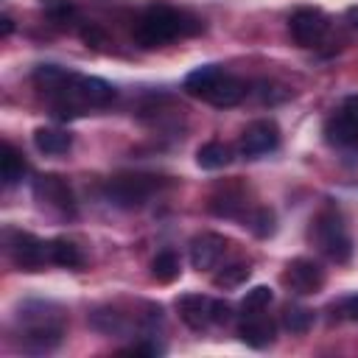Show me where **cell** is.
I'll list each match as a JSON object with an SVG mask.
<instances>
[{
    "mask_svg": "<svg viewBox=\"0 0 358 358\" xmlns=\"http://www.w3.org/2000/svg\"><path fill=\"white\" fill-rule=\"evenodd\" d=\"M199 31H201L199 20L171 6H151L134 22V39L140 48H159L165 42H173L176 36H190Z\"/></svg>",
    "mask_w": 358,
    "mask_h": 358,
    "instance_id": "cell-1",
    "label": "cell"
},
{
    "mask_svg": "<svg viewBox=\"0 0 358 358\" xmlns=\"http://www.w3.org/2000/svg\"><path fill=\"white\" fill-rule=\"evenodd\" d=\"M185 90L213 106H235L246 95V84L238 76L224 73L218 64H201L190 70L185 76Z\"/></svg>",
    "mask_w": 358,
    "mask_h": 358,
    "instance_id": "cell-2",
    "label": "cell"
},
{
    "mask_svg": "<svg viewBox=\"0 0 358 358\" xmlns=\"http://www.w3.org/2000/svg\"><path fill=\"white\" fill-rule=\"evenodd\" d=\"M48 308L50 305H25L20 310V324H22L20 347H22V352L45 355L62 344V338H64L62 316L48 313Z\"/></svg>",
    "mask_w": 358,
    "mask_h": 358,
    "instance_id": "cell-3",
    "label": "cell"
},
{
    "mask_svg": "<svg viewBox=\"0 0 358 358\" xmlns=\"http://www.w3.org/2000/svg\"><path fill=\"white\" fill-rule=\"evenodd\" d=\"M310 241L319 246V252L333 263H347L352 257V241L344 227V218L338 210H322L310 224Z\"/></svg>",
    "mask_w": 358,
    "mask_h": 358,
    "instance_id": "cell-4",
    "label": "cell"
},
{
    "mask_svg": "<svg viewBox=\"0 0 358 358\" xmlns=\"http://www.w3.org/2000/svg\"><path fill=\"white\" fill-rule=\"evenodd\" d=\"M157 187H159L157 176H148V173H117V176H112L106 182V199L115 207L134 210V207H143Z\"/></svg>",
    "mask_w": 358,
    "mask_h": 358,
    "instance_id": "cell-5",
    "label": "cell"
},
{
    "mask_svg": "<svg viewBox=\"0 0 358 358\" xmlns=\"http://www.w3.org/2000/svg\"><path fill=\"white\" fill-rule=\"evenodd\" d=\"M6 252H8L11 263L17 268H25V271H39L45 263H50L48 241H39L36 235L22 232V229H8L6 232Z\"/></svg>",
    "mask_w": 358,
    "mask_h": 358,
    "instance_id": "cell-6",
    "label": "cell"
},
{
    "mask_svg": "<svg viewBox=\"0 0 358 358\" xmlns=\"http://www.w3.org/2000/svg\"><path fill=\"white\" fill-rule=\"evenodd\" d=\"M277 145H280V126L274 120H252L238 140V151L246 159H260L271 154Z\"/></svg>",
    "mask_w": 358,
    "mask_h": 358,
    "instance_id": "cell-7",
    "label": "cell"
},
{
    "mask_svg": "<svg viewBox=\"0 0 358 358\" xmlns=\"http://www.w3.org/2000/svg\"><path fill=\"white\" fill-rule=\"evenodd\" d=\"M285 285L299 294V296H310V294H319L324 288V268L310 260V257H294L288 266H285V274H282Z\"/></svg>",
    "mask_w": 358,
    "mask_h": 358,
    "instance_id": "cell-8",
    "label": "cell"
},
{
    "mask_svg": "<svg viewBox=\"0 0 358 358\" xmlns=\"http://www.w3.org/2000/svg\"><path fill=\"white\" fill-rule=\"evenodd\" d=\"M288 28H291V36H294L296 45L313 48V45H319V42L324 39V34H327V28H330V20L324 17V11L305 6V8H296V11L291 14Z\"/></svg>",
    "mask_w": 358,
    "mask_h": 358,
    "instance_id": "cell-9",
    "label": "cell"
},
{
    "mask_svg": "<svg viewBox=\"0 0 358 358\" xmlns=\"http://www.w3.org/2000/svg\"><path fill=\"white\" fill-rule=\"evenodd\" d=\"M34 196H36V201L39 204H45V207H53V210H59V213H76V201H73V190H70V185L62 179V176H56V173H42V176H36V182H34Z\"/></svg>",
    "mask_w": 358,
    "mask_h": 358,
    "instance_id": "cell-10",
    "label": "cell"
},
{
    "mask_svg": "<svg viewBox=\"0 0 358 358\" xmlns=\"http://www.w3.org/2000/svg\"><path fill=\"white\" fill-rule=\"evenodd\" d=\"M229 241L218 232H201L190 241V266L196 271H210L221 263L224 252H227Z\"/></svg>",
    "mask_w": 358,
    "mask_h": 358,
    "instance_id": "cell-11",
    "label": "cell"
},
{
    "mask_svg": "<svg viewBox=\"0 0 358 358\" xmlns=\"http://www.w3.org/2000/svg\"><path fill=\"white\" fill-rule=\"evenodd\" d=\"M176 310L182 316V322L190 330H204L207 324H213V299L201 296V294H182L176 299Z\"/></svg>",
    "mask_w": 358,
    "mask_h": 358,
    "instance_id": "cell-12",
    "label": "cell"
},
{
    "mask_svg": "<svg viewBox=\"0 0 358 358\" xmlns=\"http://www.w3.org/2000/svg\"><path fill=\"white\" fill-rule=\"evenodd\" d=\"M274 330H277V324L268 316L249 313V316H243V322L238 327V336H241L243 344H249L255 350H263V347H268L274 341Z\"/></svg>",
    "mask_w": 358,
    "mask_h": 358,
    "instance_id": "cell-13",
    "label": "cell"
},
{
    "mask_svg": "<svg viewBox=\"0 0 358 358\" xmlns=\"http://www.w3.org/2000/svg\"><path fill=\"white\" fill-rule=\"evenodd\" d=\"M70 78H73V70H64L59 64H39L34 70V84L48 98H53L56 92H62L70 84Z\"/></svg>",
    "mask_w": 358,
    "mask_h": 358,
    "instance_id": "cell-14",
    "label": "cell"
},
{
    "mask_svg": "<svg viewBox=\"0 0 358 358\" xmlns=\"http://www.w3.org/2000/svg\"><path fill=\"white\" fill-rule=\"evenodd\" d=\"M324 134H327V140L333 145H341V148H355L358 145V126L344 112H336L324 123Z\"/></svg>",
    "mask_w": 358,
    "mask_h": 358,
    "instance_id": "cell-15",
    "label": "cell"
},
{
    "mask_svg": "<svg viewBox=\"0 0 358 358\" xmlns=\"http://www.w3.org/2000/svg\"><path fill=\"white\" fill-rule=\"evenodd\" d=\"M34 145L36 151L42 154H50V157H59V154H67L70 145H73V137L62 129H48V126H39L34 131Z\"/></svg>",
    "mask_w": 358,
    "mask_h": 358,
    "instance_id": "cell-16",
    "label": "cell"
},
{
    "mask_svg": "<svg viewBox=\"0 0 358 358\" xmlns=\"http://www.w3.org/2000/svg\"><path fill=\"white\" fill-rule=\"evenodd\" d=\"M48 257H50L53 266H62V268H78V266L84 263L81 249H78L73 241H67V238H53V241H48Z\"/></svg>",
    "mask_w": 358,
    "mask_h": 358,
    "instance_id": "cell-17",
    "label": "cell"
},
{
    "mask_svg": "<svg viewBox=\"0 0 358 358\" xmlns=\"http://www.w3.org/2000/svg\"><path fill=\"white\" fill-rule=\"evenodd\" d=\"M229 159H232L229 145H227V143H218V140H210V143H204V145L196 151V162H199V168H204V171L227 168Z\"/></svg>",
    "mask_w": 358,
    "mask_h": 358,
    "instance_id": "cell-18",
    "label": "cell"
},
{
    "mask_svg": "<svg viewBox=\"0 0 358 358\" xmlns=\"http://www.w3.org/2000/svg\"><path fill=\"white\" fill-rule=\"evenodd\" d=\"M0 171H3V185L6 187H14L17 182H22L28 165L22 159V154L11 145V143H3V157H0Z\"/></svg>",
    "mask_w": 358,
    "mask_h": 358,
    "instance_id": "cell-19",
    "label": "cell"
},
{
    "mask_svg": "<svg viewBox=\"0 0 358 358\" xmlns=\"http://www.w3.org/2000/svg\"><path fill=\"white\" fill-rule=\"evenodd\" d=\"M179 271H182V263H179L176 252H171V249L159 252V255L151 260V277H154L157 282H162V285L173 282V280L179 277Z\"/></svg>",
    "mask_w": 358,
    "mask_h": 358,
    "instance_id": "cell-20",
    "label": "cell"
},
{
    "mask_svg": "<svg viewBox=\"0 0 358 358\" xmlns=\"http://www.w3.org/2000/svg\"><path fill=\"white\" fill-rule=\"evenodd\" d=\"M90 322H92V327H95V330L109 333V336H117V333H123V330H126V319H123V313H117V310H112V308L95 310V313L90 316Z\"/></svg>",
    "mask_w": 358,
    "mask_h": 358,
    "instance_id": "cell-21",
    "label": "cell"
},
{
    "mask_svg": "<svg viewBox=\"0 0 358 358\" xmlns=\"http://www.w3.org/2000/svg\"><path fill=\"white\" fill-rule=\"evenodd\" d=\"M271 299H274V294H271L268 285H255V288L246 291V296L241 299V310H243V316H249V313H263V310L271 305Z\"/></svg>",
    "mask_w": 358,
    "mask_h": 358,
    "instance_id": "cell-22",
    "label": "cell"
},
{
    "mask_svg": "<svg viewBox=\"0 0 358 358\" xmlns=\"http://www.w3.org/2000/svg\"><path fill=\"white\" fill-rule=\"evenodd\" d=\"M313 324V310L302 308V305H288L282 313V327L288 333H305Z\"/></svg>",
    "mask_w": 358,
    "mask_h": 358,
    "instance_id": "cell-23",
    "label": "cell"
},
{
    "mask_svg": "<svg viewBox=\"0 0 358 358\" xmlns=\"http://www.w3.org/2000/svg\"><path fill=\"white\" fill-rule=\"evenodd\" d=\"M249 274H252L249 263H232V266H227L221 274H215L213 282H215L218 288H238V285H243V282L249 280Z\"/></svg>",
    "mask_w": 358,
    "mask_h": 358,
    "instance_id": "cell-24",
    "label": "cell"
},
{
    "mask_svg": "<svg viewBox=\"0 0 358 358\" xmlns=\"http://www.w3.org/2000/svg\"><path fill=\"white\" fill-rule=\"evenodd\" d=\"M42 11L48 14L50 22L67 25L76 17V3L73 0H42Z\"/></svg>",
    "mask_w": 358,
    "mask_h": 358,
    "instance_id": "cell-25",
    "label": "cell"
},
{
    "mask_svg": "<svg viewBox=\"0 0 358 358\" xmlns=\"http://www.w3.org/2000/svg\"><path fill=\"white\" fill-rule=\"evenodd\" d=\"M249 229L257 235V238H266L274 232V213L271 210H257L252 218H249Z\"/></svg>",
    "mask_w": 358,
    "mask_h": 358,
    "instance_id": "cell-26",
    "label": "cell"
},
{
    "mask_svg": "<svg viewBox=\"0 0 358 358\" xmlns=\"http://www.w3.org/2000/svg\"><path fill=\"white\" fill-rule=\"evenodd\" d=\"M123 352H129V355H162V352H165V347H162V344H157V341H151V338H143V341H137V344L126 347Z\"/></svg>",
    "mask_w": 358,
    "mask_h": 358,
    "instance_id": "cell-27",
    "label": "cell"
},
{
    "mask_svg": "<svg viewBox=\"0 0 358 358\" xmlns=\"http://www.w3.org/2000/svg\"><path fill=\"white\" fill-rule=\"evenodd\" d=\"M232 322V305L224 299H213V324H229Z\"/></svg>",
    "mask_w": 358,
    "mask_h": 358,
    "instance_id": "cell-28",
    "label": "cell"
},
{
    "mask_svg": "<svg viewBox=\"0 0 358 358\" xmlns=\"http://www.w3.org/2000/svg\"><path fill=\"white\" fill-rule=\"evenodd\" d=\"M81 39H84L87 45H92V48H103V45H106V34H103L98 25H84V28H81Z\"/></svg>",
    "mask_w": 358,
    "mask_h": 358,
    "instance_id": "cell-29",
    "label": "cell"
},
{
    "mask_svg": "<svg viewBox=\"0 0 358 358\" xmlns=\"http://www.w3.org/2000/svg\"><path fill=\"white\" fill-rule=\"evenodd\" d=\"M341 112L358 126V95H350V98H344V103H341Z\"/></svg>",
    "mask_w": 358,
    "mask_h": 358,
    "instance_id": "cell-30",
    "label": "cell"
},
{
    "mask_svg": "<svg viewBox=\"0 0 358 358\" xmlns=\"http://www.w3.org/2000/svg\"><path fill=\"white\" fill-rule=\"evenodd\" d=\"M341 313H344L347 319L358 322V294H355V296H347V299L341 302Z\"/></svg>",
    "mask_w": 358,
    "mask_h": 358,
    "instance_id": "cell-31",
    "label": "cell"
},
{
    "mask_svg": "<svg viewBox=\"0 0 358 358\" xmlns=\"http://www.w3.org/2000/svg\"><path fill=\"white\" fill-rule=\"evenodd\" d=\"M11 31H14V22H11V17H6V14H3V17H0V34H3V36H8Z\"/></svg>",
    "mask_w": 358,
    "mask_h": 358,
    "instance_id": "cell-32",
    "label": "cell"
},
{
    "mask_svg": "<svg viewBox=\"0 0 358 358\" xmlns=\"http://www.w3.org/2000/svg\"><path fill=\"white\" fill-rule=\"evenodd\" d=\"M347 22L358 31V6H350V8H347Z\"/></svg>",
    "mask_w": 358,
    "mask_h": 358,
    "instance_id": "cell-33",
    "label": "cell"
}]
</instances>
